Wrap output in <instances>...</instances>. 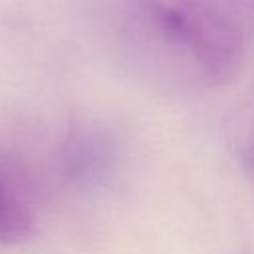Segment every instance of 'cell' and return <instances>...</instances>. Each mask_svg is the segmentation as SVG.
I'll use <instances>...</instances> for the list:
<instances>
[{"label":"cell","instance_id":"1","mask_svg":"<svg viewBox=\"0 0 254 254\" xmlns=\"http://www.w3.org/2000/svg\"><path fill=\"white\" fill-rule=\"evenodd\" d=\"M155 34L192 64L198 79L220 87L242 65L244 46L238 28L206 0H141Z\"/></svg>","mask_w":254,"mask_h":254},{"label":"cell","instance_id":"2","mask_svg":"<svg viewBox=\"0 0 254 254\" xmlns=\"http://www.w3.org/2000/svg\"><path fill=\"white\" fill-rule=\"evenodd\" d=\"M117 163V137L99 121H75L64 135L60 165L77 187L101 185Z\"/></svg>","mask_w":254,"mask_h":254},{"label":"cell","instance_id":"3","mask_svg":"<svg viewBox=\"0 0 254 254\" xmlns=\"http://www.w3.org/2000/svg\"><path fill=\"white\" fill-rule=\"evenodd\" d=\"M36 234V214L12 171L0 167V244H20Z\"/></svg>","mask_w":254,"mask_h":254},{"label":"cell","instance_id":"4","mask_svg":"<svg viewBox=\"0 0 254 254\" xmlns=\"http://www.w3.org/2000/svg\"><path fill=\"white\" fill-rule=\"evenodd\" d=\"M240 165H242V171L246 173V177L254 183V133L248 137V141L240 149Z\"/></svg>","mask_w":254,"mask_h":254}]
</instances>
